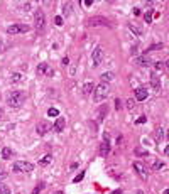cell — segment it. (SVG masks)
I'll return each instance as SVG.
<instances>
[{"mask_svg":"<svg viewBox=\"0 0 169 194\" xmlns=\"http://www.w3.org/2000/svg\"><path fill=\"white\" fill-rule=\"evenodd\" d=\"M64 125H66L64 118H63V116H58V118H56V123H54V130H56V132H63Z\"/></svg>","mask_w":169,"mask_h":194,"instance_id":"14","label":"cell"},{"mask_svg":"<svg viewBox=\"0 0 169 194\" xmlns=\"http://www.w3.org/2000/svg\"><path fill=\"white\" fill-rule=\"evenodd\" d=\"M44 26H46V14L41 9H37L36 14H34V29L36 31H42Z\"/></svg>","mask_w":169,"mask_h":194,"instance_id":"4","label":"cell"},{"mask_svg":"<svg viewBox=\"0 0 169 194\" xmlns=\"http://www.w3.org/2000/svg\"><path fill=\"white\" fill-rule=\"evenodd\" d=\"M49 130H51V125H49L48 122H39L37 123V133L39 135H46Z\"/></svg>","mask_w":169,"mask_h":194,"instance_id":"12","label":"cell"},{"mask_svg":"<svg viewBox=\"0 0 169 194\" xmlns=\"http://www.w3.org/2000/svg\"><path fill=\"white\" fill-rule=\"evenodd\" d=\"M129 29H130V31H132L135 36H142V34H144L142 29H140V27H137L135 24H134V22H129Z\"/></svg>","mask_w":169,"mask_h":194,"instance_id":"20","label":"cell"},{"mask_svg":"<svg viewBox=\"0 0 169 194\" xmlns=\"http://www.w3.org/2000/svg\"><path fill=\"white\" fill-rule=\"evenodd\" d=\"M81 4H83V5H86V7H90L91 4H93V2H91V0H83V2H81Z\"/></svg>","mask_w":169,"mask_h":194,"instance_id":"39","label":"cell"},{"mask_svg":"<svg viewBox=\"0 0 169 194\" xmlns=\"http://www.w3.org/2000/svg\"><path fill=\"white\" fill-rule=\"evenodd\" d=\"M12 169H14V172H32L34 164L27 162V160H17V162H14Z\"/></svg>","mask_w":169,"mask_h":194,"instance_id":"3","label":"cell"},{"mask_svg":"<svg viewBox=\"0 0 169 194\" xmlns=\"http://www.w3.org/2000/svg\"><path fill=\"white\" fill-rule=\"evenodd\" d=\"M0 194H10V189L7 186H0Z\"/></svg>","mask_w":169,"mask_h":194,"instance_id":"34","label":"cell"},{"mask_svg":"<svg viewBox=\"0 0 169 194\" xmlns=\"http://www.w3.org/2000/svg\"><path fill=\"white\" fill-rule=\"evenodd\" d=\"M137 194H144V193H142V191H139V193H137Z\"/></svg>","mask_w":169,"mask_h":194,"instance_id":"44","label":"cell"},{"mask_svg":"<svg viewBox=\"0 0 169 194\" xmlns=\"http://www.w3.org/2000/svg\"><path fill=\"white\" fill-rule=\"evenodd\" d=\"M31 31V27L26 24H14V26L7 27V34H26Z\"/></svg>","mask_w":169,"mask_h":194,"instance_id":"5","label":"cell"},{"mask_svg":"<svg viewBox=\"0 0 169 194\" xmlns=\"http://www.w3.org/2000/svg\"><path fill=\"white\" fill-rule=\"evenodd\" d=\"M108 94H110V86L107 83H100L98 86H95V89H93V98H95L96 103H101Z\"/></svg>","mask_w":169,"mask_h":194,"instance_id":"2","label":"cell"},{"mask_svg":"<svg viewBox=\"0 0 169 194\" xmlns=\"http://www.w3.org/2000/svg\"><path fill=\"white\" fill-rule=\"evenodd\" d=\"M145 120H147V118H145V116H139L137 120H135V123H137V125H140V123H145Z\"/></svg>","mask_w":169,"mask_h":194,"instance_id":"36","label":"cell"},{"mask_svg":"<svg viewBox=\"0 0 169 194\" xmlns=\"http://www.w3.org/2000/svg\"><path fill=\"white\" fill-rule=\"evenodd\" d=\"M134 169H135L137 176H139L140 179H142V181H145V179H147V169L144 167V165H142L140 162H134Z\"/></svg>","mask_w":169,"mask_h":194,"instance_id":"9","label":"cell"},{"mask_svg":"<svg viewBox=\"0 0 169 194\" xmlns=\"http://www.w3.org/2000/svg\"><path fill=\"white\" fill-rule=\"evenodd\" d=\"M91 59H93V66H100L101 59H103V49L100 46H96L93 49V54H91Z\"/></svg>","mask_w":169,"mask_h":194,"instance_id":"6","label":"cell"},{"mask_svg":"<svg viewBox=\"0 0 169 194\" xmlns=\"http://www.w3.org/2000/svg\"><path fill=\"white\" fill-rule=\"evenodd\" d=\"M7 177V174L5 172H2V171H0V181H4V179Z\"/></svg>","mask_w":169,"mask_h":194,"instance_id":"40","label":"cell"},{"mask_svg":"<svg viewBox=\"0 0 169 194\" xmlns=\"http://www.w3.org/2000/svg\"><path fill=\"white\" fill-rule=\"evenodd\" d=\"M24 100H26V93H22V91H19V89H14V91H10V93L7 94V105L12 106V108H19V106H22Z\"/></svg>","mask_w":169,"mask_h":194,"instance_id":"1","label":"cell"},{"mask_svg":"<svg viewBox=\"0 0 169 194\" xmlns=\"http://www.w3.org/2000/svg\"><path fill=\"white\" fill-rule=\"evenodd\" d=\"M58 115H59L58 108H49L48 110V116H58Z\"/></svg>","mask_w":169,"mask_h":194,"instance_id":"29","label":"cell"},{"mask_svg":"<svg viewBox=\"0 0 169 194\" xmlns=\"http://www.w3.org/2000/svg\"><path fill=\"white\" fill-rule=\"evenodd\" d=\"M53 164V155H44L42 159H39V165L46 167V165H51Z\"/></svg>","mask_w":169,"mask_h":194,"instance_id":"16","label":"cell"},{"mask_svg":"<svg viewBox=\"0 0 169 194\" xmlns=\"http://www.w3.org/2000/svg\"><path fill=\"white\" fill-rule=\"evenodd\" d=\"M120 106H122V103H120V100L117 98V100H115V108H117V110H120Z\"/></svg>","mask_w":169,"mask_h":194,"instance_id":"38","label":"cell"},{"mask_svg":"<svg viewBox=\"0 0 169 194\" xmlns=\"http://www.w3.org/2000/svg\"><path fill=\"white\" fill-rule=\"evenodd\" d=\"M54 24H56V26H63V24H64V19H63L61 15H58L56 19H54Z\"/></svg>","mask_w":169,"mask_h":194,"instance_id":"32","label":"cell"},{"mask_svg":"<svg viewBox=\"0 0 169 194\" xmlns=\"http://www.w3.org/2000/svg\"><path fill=\"white\" fill-rule=\"evenodd\" d=\"M19 10H24V12H29L32 9V2H19Z\"/></svg>","mask_w":169,"mask_h":194,"instance_id":"19","label":"cell"},{"mask_svg":"<svg viewBox=\"0 0 169 194\" xmlns=\"http://www.w3.org/2000/svg\"><path fill=\"white\" fill-rule=\"evenodd\" d=\"M147 88L145 86H137L135 88V100L137 101H144L145 98H147Z\"/></svg>","mask_w":169,"mask_h":194,"instance_id":"10","label":"cell"},{"mask_svg":"<svg viewBox=\"0 0 169 194\" xmlns=\"http://www.w3.org/2000/svg\"><path fill=\"white\" fill-rule=\"evenodd\" d=\"M63 14H64V17L71 15V4H64L63 5Z\"/></svg>","mask_w":169,"mask_h":194,"instance_id":"26","label":"cell"},{"mask_svg":"<svg viewBox=\"0 0 169 194\" xmlns=\"http://www.w3.org/2000/svg\"><path fill=\"white\" fill-rule=\"evenodd\" d=\"M105 140L101 142V145H100V155L101 157H107L108 155V152H110V137H108V133H105Z\"/></svg>","mask_w":169,"mask_h":194,"instance_id":"7","label":"cell"},{"mask_svg":"<svg viewBox=\"0 0 169 194\" xmlns=\"http://www.w3.org/2000/svg\"><path fill=\"white\" fill-rule=\"evenodd\" d=\"M12 155H14V150H12V149H9V147H4V150H2V157L5 159V160H9Z\"/></svg>","mask_w":169,"mask_h":194,"instance_id":"23","label":"cell"},{"mask_svg":"<svg viewBox=\"0 0 169 194\" xmlns=\"http://www.w3.org/2000/svg\"><path fill=\"white\" fill-rule=\"evenodd\" d=\"M86 26H88V27H93V26H108V22H107V19H103V17H91V19L86 20Z\"/></svg>","mask_w":169,"mask_h":194,"instance_id":"8","label":"cell"},{"mask_svg":"<svg viewBox=\"0 0 169 194\" xmlns=\"http://www.w3.org/2000/svg\"><path fill=\"white\" fill-rule=\"evenodd\" d=\"M144 19H145V22H147V24H152V19H154V12H152V10L145 12V15H144Z\"/></svg>","mask_w":169,"mask_h":194,"instance_id":"25","label":"cell"},{"mask_svg":"<svg viewBox=\"0 0 169 194\" xmlns=\"http://www.w3.org/2000/svg\"><path fill=\"white\" fill-rule=\"evenodd\" d=\"M22 79H24V74H21V73H12V76H10V81H12L14 84L21 83Z\"/></svg>","mask_w":169,"mask_h":194,"instance_id":"22","label":"cell"},{"mask_svg":"<svg viewBox=\"0 0 169 194\" xmlns=\"http://www.w3.org/2000/svg\"><path fill=\"white\" fill-rule=\"evenodd\" d=\"M125 106L129 108V110H130V108H134V100H132V98H129V100L125 101Z\"/></svg>","mask_w":169,"mask_h":194,"instance_id":"35","label":"cell"},{"mask_svg":"<svg viewBox=\"0 0 169 194\" xmlns=\"http://www.w3.org/2000/svg\"><path fill=\"white\" fill-rule=\"evenodd\" d=\"M46 69H48V64L41 63L39 66H37V74H44V73H46Z\"/></svg>","mask_w":169,"mask_h":194,"instance_id":"27","label":"cell"},{"mask_svg":"<svg viewBox=\"0 0 169 194\" xmlns=\"http://www.w3.org/2000/svg\"><path fill=\"white\" fill-rule=\"evenodd\" d=\"M4 49H5V47H4V42L0 41V53H2V51H4Z\"/></svg>","mask_w":169,"mask_h":194,"instance_id":"42","label":"cell"},{"mask_svg":"<svg viewBox=\"0 0 169 194\" xmlns=\"http://www.w3.org/2000/svg\"><path fill=\"white\" fill-rule=\"evenodd\" d=\"M54 194H63V193H59V191H58V193H54Z\"/></svg>","mask_w":169,"mask_h":194,"instance_id":"45","label":"cell"},{"mask_svg":"<svg viewBox=\"0 0 169 194\" xmlns=\"http://www.w3.org/2000/svg\"><path fill=\"white\" fill-rule=\"evenodd\" d=\"M2 115H4V110H2V108H0V118H2Z\"/></svg>","mask_w":169,"mask_h":194,"instance_id":"43","label":"cell"},{"mask_svg":"<svg viewBox=\"0 0 169 194\" xmlns=\"http://www.w3.org/2000/svg\"><path fill=\"white\" fill-rule=\"evenodd\" d=\"M93 89H95V84L91 83V81L84 83V86H83V96H88V94H91V93H93Z\"/></svg>","mask_w":169,"mask_h":194,"instance_id":"15","label":"cell"},{"mask_svg":"<svg viewBox=\"0 0 169 194\" xmlns=\"http://www.w3.org/2000/svg\"><path fill=\"white\" fill-rule=\"evenodd\" d=\"M164 167H166V165H164V162H161V160H156V162L152 164V169H154V171H162Z\"/></svg>","mask_w":169,"mask_h":194,"instance_id":"24","label":"cell"},{"mask_svg":"<svg viewBox=\"0 0 169 194\" xmlns=\"http://www.w3.org/2000/svg\"><path fill=\"white\" fill-rule=\"evenodd\" d=\"M135 154H137V155H144V157H145V155H147V150H145V149L137 147V149H135Z\"/></svg>","mask_w":169,"mask_h":194,"instance_id":"30","label":"cell"},{"mask_svg":"<svg viewBox=\"0 0 169 194\" xmlns=\"http://www.w3.org/2000/svg\"><path fill=\"white\" fill-rule=\"evenodd\" d=\"M83 177H84V171H81V172H79L78 176L74 177V181H73V182H81V181H83Z\"/></svg>","mask_w":169,"mask_h":194,"instance_id":"31","label":"cell"},{"mask_svg":"<svg viewBox=\"0 0 169 194\" xmlns=\"http://www.w3.org/2000/svg\"><path fill=\"white\" fill-rule=\"evenodd\" d=\"M44 187H46V184H44V182H39V184H37V187L34 189V191H32V194H39Z\"/></svg>","mask_w":169,"mask_h":194,"instance_id":"28","label":"cell"},{"mask_svg":"<svg viewBox=\"0 0 169 194\" xmlns=\"http://www.w3.org/2000/svg\"><path fill=\"white\" fill-rule=\"evenodd\" d=\"M107 111H108V106H107V105H103V106H101V108H100V110L96 111V118H98V122H101V120H103V118H105Z\"/></svg>","mask_w":169,"mask_h":194,"instance_id":"17","label":"cell"},{"mask_svg":"<svg viewBox=\"0 0 169 194\" xmlns=\"http://www.w3.org/2000/svg\"><path fill=\"white\" fill-rule=\"evenodd\" d=\"M53 73H54L53 68H51V66H48V69H46V73H44V74H48V76H53Z\"/></svg>","mask_w":169,"mask_h":194,"instance_id":"37","label":"cell"},{"mask_svg":"<svg viewBox=\"0 0 169 194\" xmlns=\"http://www.w3.org/2000/svg\"><path fill=\"white\" fill-rule=\"evenodd\" d=\"M162 44H152V46L149 47V51H159V49H162Z\"/></svg>","mask_w":169,"mask_h":194,"instance_id":"33","label":"cell"},{"mask_svg":"<svg viewBox=\"0 0 169 194\" xmlns=\"http://www.w3.org/2000/svg\"><path fill=\"white\" fill-rule=\"evenodd\" d=\"M113 78H115V74L112 73V71H107V73L101 74V81H103V83H107V84H108V81H112Z\"/></svg>","mask_w":169,"mask_h":194,"instance_id":"21","label":"cell"},{"mask_svg":"<svg viewBox=\"0 0 169 194\" xmlns=\"http://www.w3.org/2000/svg\"><path fill=\"white\" fill-rule=\"evenodd\" d=\"M151 86H152L154 93H159V91H161V79H159V74H156V73L151 74Z\"/></svg>","mask_w":169,"mask_h":194,"instance_id":"11","label":"cell"},{"mask_svg":"<svg viewBox=\"0 0 169 194\" xmlns=\"http://www.w3.org/2000/svg\"><path fill=\"white\" fill-rule=\"evenodd\" d=\"M63 64H64V66H66V64H69V58H68V56H66V58H63Z\"/></svg>","mask_w":169,"mask_h":194,"instance_id":"41","label":"cell"},{"mask_svg":"<svg viewBox=\"0 0 169 194\" xmlns=\"http://www.w3.org/2000/svg\"><path fill=\"white\" fill-rule=\"evenodd\" d=\"M135 64H137V66H149V64H151V59L145 58V56H140V58L135 59Z\"/></svg>","mask_w":169,"mask_h":194,"instance_id":"18","label":"cell"},{"mask_svg":"<svg viewBox=\"0 0 169 194\" xmlns=\"http://www.w3.org/2000/svg\"><path fill=\"white\" fill-rule=\"evenodd\" d=\"M154 140H156V145H157V143H161V142L164 140V128H162V127L156 128V133H154Z\"/></svg>","mask_w":169,"mask_h":194,"instance_id":"13","label":"cell"}]
</instances>
